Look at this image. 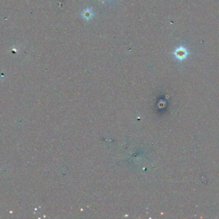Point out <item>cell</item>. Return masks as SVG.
I'll list each match as a JSON object with an SVG mask.
<instances>
[{
  "mask_svg": "<svg viewBox=\"0 0 219 219\" xmlns=\"http://www.w3.org/2000/svg\"><path fill=\"white\" fill-rule=\"evenodd\" d=\"M174 55L176 59L179 61L185 60L188 55V52L187 49L184 46H179L175 50Z\"/></svg>",
  "mask_w": 219,
  "mask_h": 219,
  "instance_id": "cell-1",
  "label": "cell"
},
{
  "mask_svg": "<svg viewBox=\"0 0 219 219\" xmlns=\"http://www.w3.org/2000/svg\"><path fill=\"white\" fill-rule=\"evenodd\" d=\"M93 16H94V13L91 8L85 9V10L83 11V12H82V17H83L84 19L87 21L90 20L93 17Z\"/></svg>",
  "mask_w": 219,
  "mask_h": 219,
  "instance_id": "cell-2",
  "label": "cell"
}]
</instances>
